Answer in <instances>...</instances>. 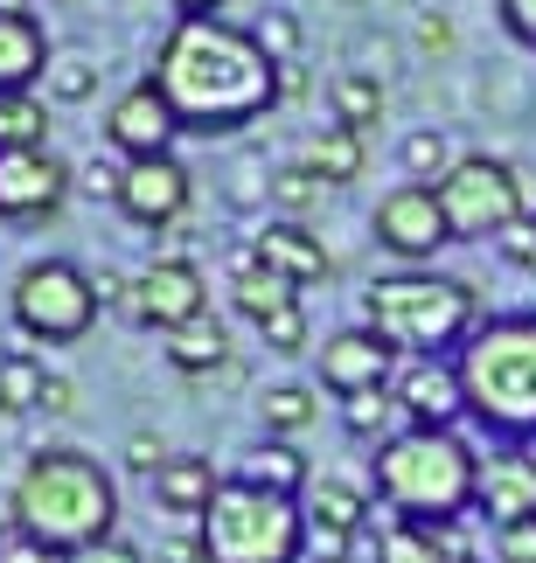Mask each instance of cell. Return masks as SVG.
Wrapping results in <instances>:
<instances>
[{"mask_svg":"<svg viewBox=\"0 0 536 563\" xmlns=\"http://www.w3.org/2000/svg\"><path fill=\"white\" fill-rule=\"evenodd\" d=\"M63 188H70V167H63L50 146L0 154V216H8V223H42V216H56Z\"/></svg>","mask_w":536,"mask_h":563,"instance_id":"cell-11","label":"cell"},{"mask_svg":"<svg viewBox=\"0 0 536 563\" xmlns=\"http://www.w3.org/2000/svg\"><path fill=\"white\" fill-rule=\"evenodd\" d=\"M335 563H349V556H335Z\"/></svg>","mask_w":536,"mask_h":563,"instance_id":"cell-51","label":"cell"},{"mask_svg":"<svg viewBox=\"0 0 536 563\" xmlns=\"http://www.w3.org/2000/svg\"><path fill=\"white\" fill-rule=\"evenodd\" d=\"M376 236L391 244L397 257H433L439 244H453V223H446V209H439V188H425V181H404L383 195V209H376Z\"/></svg>","mask_w":536,"mask_h":563,"instance_id":"cell-10","label":"cell"},{"mask_svg":"<svg viewBox=\"0 0 536 563\" xmlns=\"http://www.w3.org/2000/svg\"><path fill=\"white\" fill-rule=\"evenodd\" d=\"M161 98L175 104L182 133H238L278 104V63L259 49V35L238 21H175L154 63Z\"/></svg>","mask_w":536,"mask_h":563,"instance_id":"cell-1","label":"cell"},{"mask_svg":"<svg viewBox=\"0 0 536 563\" xmlns=\"http://www.w3.org/2000/svg\"><path fill=\"white\" fill-rule=\"evenodd\" d=\"M203 556L209 563H293L307 543V508L286 494H265L251 481H223L217 501L203 508Z\"/></svg>","mask_w":536,"mask_h":563,"instance_id":"cell-6","label":"cell"},{"mask_svg":"<svg viewBox=\"0 0 536 563\" xmlns=\"http://www.w3.org/2000/svg\"><path fill=\"white\" fill-rule=\"evenodd\" d=\"M265 349H278V355H299V349H307V313H299V307H286L278 320H265Z\"/></svg>","mask_w":536,"mask_h":563,"instance_id":"cell-35","label":"cell"},{"mask_svg":"<svg viewBox=\"0 0 536 563\" xmlns=\"http://www.w3.org/2000/svg\"><path fill=\"white\" fill-rule=\"evenodd\" d=\"M98 307V278L77 272L70 257H42L14 278V328L29 341H84Z\"/></svg>","mask_w":536,"mask_h":563,"instance_id":"cell-7","label":"cell"},{"mask_svg":"<svg viewBox=\"0 0 536 563\" xmlns=\"http://www.w3.org/2000/svg\"><path fill=\"white\" fill-rule=\"evenodd\" d=\"M391 410H397V397H391V389H362V397H341V424H349L355 439H383Z\"/></svg>","mask_w":536,"mask_h":563,"instance_id":"cell-32","label":"cell"},{"mask_svg":"<svg viewBox=\"0 0 536 563\" xmlns=\"http://www.w3.org/2000/svg\"><path fill=\"white\" fill-rule=\"evenodd\" d=\"M50 35L35 14H0V98H21L50 77Z\"/></svg>","mask_w":536,"mask_h":563,"instance_id":"cell-17","label":"cell"},{"mask_svg":"<svg viewBox=\"0 0 536 563\" xmlns=\"http://www.w3.org/2000/svg\"><path fill=\"white\" fill-rule=\"evenodd\" d=\"M495 244H502L508 257H516L523 272H536V223H529V216H523V223H508V230L495 236Z\"/></svg>","mask_w":536,"mask_h":563,"instance_id":"cell-38","label":"cell"},{"mask_svg":"<svg viewBox=\"0 0 536 563\" xmlns=\"http://www.w3.org/2000/svg\"><path fill=\"white\" fill-rule=\"evenodd\" d=\"M453 369L467 389V418H481L502 439H536V313L481 320Z\"/></svg>","mask_w":536,"mask_h":563,"instance_id":"cell-4","label":"cell"},{"mask_svg":"<svg viewBox=\"0 0 536 563\" xmlns=\"http://www.w3.org/2000/svg\"><path fill=\"white\" fill-rule=\"evenodd\" d=\"M446 563H474V556H446Z\"/></svg>","mask_w":536,"mask_h":563,"instance_id":"cell-50","label":"cell"},{"mask_svg":"<svg viewBox=\"0 0 536 563\" xmlns=\"http://www.w3.org/2000/svg\"><path fill=\"white\" fill-rule=\"evenodd\" d=\"M175 133H182V119H175V104L161 98V84H154V77L133 84V91L112 104V119H105V140H112L125 161H161Z\"/></svg>","mask_w":536,"mask_h":563,"instance_id":"cell-13","label":"cell"},{"mask_svg":"<svg viewBox=\"0 0 536 563\" xmlns=\"http://www.w3.org/2000/svg\"><path fill=\"white\" fill-rule=\"evenodd\" d=\"M370 481L383 494V508L397 522H418V529H453V515L474 508V487H481V460L467 452L453 431H397V439L376 445L370 460Z\"/></svg>","mask_w":536,"mask_h":563,"instance_id":"cell-3","label":"cell"},{"mask_svg":"<svg viewBox=\"0 0 536 563\" xmlns=\"http://www.w3.org/2000/svg\"><path fill=\"white\" fill-rule=\"evenodd\" d=\"M251 251H259V265H272L278 278H293V286L328 278V251H320V236L307 223H265L259 236H251Z\"/></svg>","mask_w":536,"mask_h":563,"instance_id":"cell-19","label":"cell"},{"mask_svg":"<svg viewBox=\"0 0 536 563\" xmlns=\"http://www.w3.org/2000/svg\"><path fill=\"white\" fill-rule=\"evenodd\" d=\"M230 299H238V313L244 320H278L286 307H299V286L293 278H278L272 265H259V251H238L230 257Z\"/></svg>","mask_w":536,"mask_h":563,"instance_id":"cell-20","label":"cell"},{"mask_svg":"<svg viewBox=\"0 0 536 563\" xmlns=\"http://www.w3.org/2000/svg\"><path fill=\"white\" fill-rule=\"evenodd\" d=\"M125 466H133V473H161L167 466V452H161L154 431H133V439H125Z\"/></svg>","mask_w":536,"mask_h":563,"instance_id":"cell-39","label":"cell"},{"mask_svg":"<svg viewBox=\"0 0 536 563\" xmlns=\"http://www.w3.org/2000/svg\"><path fill=\"white\" fill-rule=\"evenodd\" d=\"M404 167H412V181H425V188H439L446 175H453V146H446V133H433V125H418L412 140H404Z\"/></svg>","mask_w":536,"mask_h":563,"instance_id":"cell-28","label":"cell"},{"mask_svg":"<svg viewBox=\"0 0 536 563\" xmlns=\"http://www.w3.org/2000/svg\"><path fill=\"white\" fill-rule=\"evenodd\" d=\"M376 563H446L439 536L418 529V522H391V536H383V556Z\"/></svg>","mask_w":536,"mask_h":563,"instance_id":"cell-30","label":"cell"},{"mask_svg":"<svg viewBox=\"0 0 536 563\" xmlns=\"http://www.w3.org/2000/svg\"><path fill=\"white\" fill-rule=\"evenodd\" d=\"M495 556H502V563H536V515H529V522L495 529Z\"/></svg>","mask_w":536,"mask_h":563,"instance_id":"cell-36","label":"cell"},{"mask_svg":"<svg viewBox=\"0 0 536 563\" xmlns=\"http://www.w3.org/2000/svg\"><path fill=\"white\" fill-rule=\"evenodd\" d=\"M21 146H50V104L35 91L0 98V154H21Z\"/></svg>","mask_w":536,"mask_h":563,"instance_id":"cell-26","label":"cell"},{"mask_svg":"<svg viewBox=\"0 0 536 563\" xmlns=\"http://www.w3.org/2000/svg\"><path fill=\"white\" fill-rule=\"evenodd\" d=\"M251 35H259V49H265L272 63H299V21H293V14H265Z\"/></svg>","mask_w":536,"mask_h":563,"instance_id":"cell-33","label":"cell"},{"mask_svg":"<svg viewBox=\"0 0 536 563\" xmlns=\"http://www.w3.org/2000/svg\"><path fill=\"white\" fill-rule=\"evenodd\" d=\"M217 466L209 460H167L161 473H154V494H161V508H175V515H196L203 522V508L217 501Z\"/></svg>","mask_w":536,"mask_h":563,"instance_id":"cell-21","label":"cell"},{"mask_svg":"<svg viewBox=\"0 0 536 563\" xmlns=\"http://www.w3.org/2000/svg\"><path fill=\"white\" fill-rule=\"evenodd\" d=\"M167 8H175L182 21H209L217 8H230V0H167Z\"/></svg>","mask_w":536,"mask_h":563,"instance_id":"cell-44","label":"cell"},{"mask_svg":"<svg viewBox=\"0 0 536 563\" xmlns=\"http://www.w3.org/2000/svg\"><path fill=\"white\" fill-rule=\"evenodd\" d=\"M63 563H146L133 543H119V536H112V543H91V550H77V556H63Z\"/></svg>","mask_w":536,"mask_h":563,"instance_id":"cell-41","label":"cell"},{"mask_svg":"<svg viewBox=\"0 0 536 563\" xmlns=\"http://www.w3.org/2000/svg\"><path fill=\"white\" fill-rule=\"evenodd\" d=\"M8 563H50V550H42V543H29V536H21V543L8 550Z\"/></svg>","mask_w":536,"mask_h":563,"instance_id":"cell-47","label":"cell"},{"mask_svg":"<svg viewBox=\"0 0 536 563\" xmlns=\"http://www.w3.org/2000/svg\"><path fill=\"white\" fill-rule=\"evenodd\" d=\"M0 550H8V515H0Z\"/></svg>","mask_w":536,"mask_h":563,"instance_id":"cell-49","label":"cell"},{"mask_svg":"<svg viewBox=\"0 0 536 563\" xmlns=\"http://www.w3.org/2000/svg\"><path fill=\"white\" fill-rule=\"evenodd\" d=\"M42 410H77V383H70V376H50V389H42Z\"/></svg>","mask_w":536,"mask_h":563,"instance_id":"cell-43","label":"cell"},{"mask_svg":"<svg viewBox=\"0 0 536 563\" xmlns=\"http://www.w3.org/2000/svg\"><path fill=\"white\" fill-rule=\"evenodd\" d=\"M161 563H209L203 556V536H175V543H161Z\"/></svg>","mask_w":536,"mask_h":563,"instance_id":"cell-42","label":"cell"},{"mask_svg":"<svg viewBox=\"0 0 536 563\" xmlns=\"http://www.w3.org/2000/svg\"><path fill=\"white\" fill-rule=\"evenodd\" d=\"M307 91V70H299V63H278V98H299Z\"/></svg>","mask_w":536,"mask_h":563,"instance_id":"cell-46","label":"cell"},{"mask_svg":"<svg viewBox=\"0 0 536 563\" xmlns=\"http://www.w3.org/2000/svg\"><path fill=\"white\" fill-rule=\"evenodd\" d=\"M167 362H175L182 376H209V369H223V362H230V334H223V320H217V313H203V320H188L182 334H167Z\"/></svg>","mask_w":536,"mask_h":563,"instance_id":"cell-23","label":"cell"},{"mask_svg":"<svg viewBox=\"0 0 536 563\" xmlns=\"http://www.w3.org/2000/svg\"><path fill=\"white\" fill-rule=\"evenodd\" d=\"M119 487L91 452H35L14 481V529L50 556H77L91 543H112Z\"/></svg>","mask_w":536,"mask_h":563,"instance_id":"cell-2","label":"cell"},{"mask_svg":"<svg viewBox=\"0 0 536 563\" xmlns=\"http://www.w3.org/2000/svg\"><path fill=\"white\" fill-rule=\"evenodd\" d=\"M299 167L320 181V188H341L362 175V133H349V125H328V133L307 140V154H299Z\"/></svg>","mask_w":536,"mask_h":563,"instance_id":"cell-22","label":"cell"},{"mask_svg":"<svg viewBox=\"0 0 536 563\" xmlns=\"http://www.w3.org/2000/svg\"><path fill=\"white\" fill-rule=\"evenodd\" d=\"M439 209L453 223V244H474V236H502L508 223H523V181L516 167L495 154H460V167L439 181Z\"/></svg>","mask_w":536,"mask_h":563,"instance_id":"cell-8","label":"cell"},{"mask_svg":"<svg viewBox=\"0 0 536 563\" xmlns=\"http://www.w3.org/2000/svg\"><path fill=\"white\" fill-rule=\"evenodd\" d=\"M259 418L272 439H293V431H307L314 424V389H299V383H278L259 397Z\"/></svg>","mask_w":536,"mask_h":563,"instance_id":"cell-27","label":"cell"},{"mask_svg":"<svg viewBox=\"0 0 536 563\" xmlns=\"http://www.w3.org/2000/svg\"><path fill=\"white\" fill-rule=\"evenodd\" d=\"M362 494L349 481H314L307 487V529H314V543H320V563H335L341 550H349V536L362 529Z\"/></svg>","mask_w":536,"mask_h":563,"instance_id":"cell-18","label":"cell"},{"mask_svg":"<svg viewBox=\"0 0 536 563\" xmlns=\"http://www.w3.org/2000/svg\"><path fill=\"white\" fill-rule=\"evenodd\" d=\"M272 202L299 216V209H314V202H320V181L307 175V167H278V175H272Z\"/></svg>","mask_w":536,"mask_h":563,"instance_id":"cell-34","label":"cell"},{"mask_svg":"<svg viewBox=\"0 0 536 563\" xmlns=\"http://www.w3.org/2000/svg\"><path fill=\"white\" fill-rule=\"evenodd\" d=\"M0 418H8V383H0Z\"/></svg>","mask_w":536,"mask_h":563,"instance_id":"cell-48","label":"cell"},{"mask_svg":"<svg viewBox=\"0 0 536 563\" xmlns=\"http://www.w3.org/2000/svg\"><path fill=\"white\" fill-rule=\"evenodd\" d=\"M119 209L133 216V223H146V230L182 223V209H188V167H182L175 154H161V161H125Z\"/></svg>","mask_w":536,"mask_h":563,"instance_id":"cell-15","label":"cell"},{"mask_svg":"<svg viewBox=\"0 0 536 563\" xmlns=\"http://www.w3.org/2000/svg\"><path fill=\"white\" fill-rule=\"evenodd\" d=\"M328 104H335V125H349V133H370L383 119V77L376 70H341L328 84Z\"/></svg>","mask_w":536,"mask_h":563,"instance_id":"cell-24","label":"cell"},{"mask_svg":"<svg viewBox=\"0 0 536 563\" xmlns=\"http://www.w3.org/2000/svg\"><path fill=\"white\" fill-rule=\"evenodd\" d=\"M391 397H397V410L412 418L418 431H446L467 410V389H460V369L446 355H433V362H404L397 369V383H391Z\"/></svg>","mask_w":536,"mask_h":563,"instance_id":"cell-14","label":"cell"},{"mask_svg":"<svg viewBox=\"0 0 536 563\" xmlns=\"http://www.w3.org/2000/svg\"><path fill=\"white\" fill-rule=\"evenodd\" d=\"M133 320L140 328H161V334H182L188 320L209 313V278L188 265V257H154L140 278H133Z\"/></svg>","mask_w":536,"mask_h":563,"instance_id":"cell-9","label":"cell"},{"mask_svg":"<svg viewBox=\"0 0 536 563\" xmlns=\"http://www.w3.org/2000/svg\"><path fill=\"white\" fill-rule=\"evenodd\" d=\"M0 383H8V410H29V404H42V389H50V369H42L35 355H0Z\"/></svg>","mask_w":536,"mask_h":563,"instance_id":"cell-31","label":"cell"},{"mask_svg":"<svg viewBox=\"0 0 536 563\" xmlns=\"http://www.w3.org/2000/svg\"><path fill=\"white\" fill-rule=\"evenodd\" d=\"M320 383L335 397H362V389H391L397 383V349L383 341L376 328H349V334H328V349L314 355Z\"/></svg>","mask_w":536,"mask_h":563,"instance_id":"cell-12","label":"cell"},{"mask_svg":"<svg viewBox=\"0 0 536 563\" xmlns=\"http://www.w3.org/2000/svg\"><path fill=\"white\" fill-rule=\"evenodd\" d=\"M119 181H125V167H112V161H91V167H84V175H77V188L91 195V202H105V195H112V202H119Z\"/></svg>","mask_w":536,"mask_h":563,"instance_id":"cell-37","label":"cell"},{"mask_svg":"<svg viewBox=\"0 0 536 563\" xmlns=\"http://www.w3.org/2000/svg\"><path fill=\"white\" fill-rule=\"evenodd\" d=\"M238 481L265 487V494H286V501H293L299 487H314V481H307V460H299L293 445H259V452H244V473H238Z\"/></svg>","mask_w":536,"mask_h":563,"instance_id":"cell-25","label":"cell"},{"mask_svg":"<svg viewBox=\"0 0 536 563\" xmlns=\"http://www.w3.org/2000/svg\"><path fill=\"white\" fill-rule=\"evenodd\" d=\"M474 508H481V515H495V529H508V522H529V515H536V460H529V452L502 445L495 460H481Z\"/></svg>","mask_w":536,"mask_h":563,"instance_id":"cell-16","label":"cell"},{"mask_svg":"<svg viewBox=\"0 0 536 563\" xmlns=\"http://www.w3.org/2000/svg\"><path fill=\"white\" fill-rule=\"evenodd\" d=\"M502 29L536 49V0H502Z\"/></svg>","mask_w":536,"mask_h":563,"instance_id":"cell-40","label":"cell"},{"mask_svg":"<svg viewBox=\"0 0 536 563\" xmlns=\"http://www.w3.org/2000/svg\"><path fill=\"white\" fill-rule=\"evenodd\" d=\"M42 84H50V98L56 104H84V98H98V63L91 56H56L50 63V77H42Z\"/></svg>","mask_w":536,"mask_h":563,"instance_id":"cell-29","label":"cell"},{"mask_svg":"<svg viewBox=\"0 0 536 563\" xmlns=\"http://www.w3.org/2000/svg\"><path fill=\"white\" fill-rule=\"evenodd\" d=\"M362 313L370 328L391 341L397 355L412 362H433V355H460L481 328V299L474 286L460 278H433V272H397V278H376L362 292Z\"/></svg>","mask_w":536,"mask_h":563,"instance_id":"cell-5","label":"cell"},{"mask_svg":"<svg viewBox=\"0 0 536 563\" xmlns=\"http://www.w3.org/2000/svg\"><path fill=\"white\" fill-rule=\"evenodd\" d=\"M418 42H425V49H446V42H453V29H446L439 14H425V21H418Z\"/></svg>","mask_w":536,"mask_h":563,"instance_id":"cell-45","label":"cell"}]
</instances>
